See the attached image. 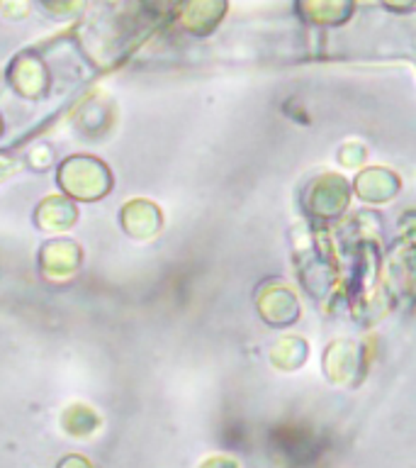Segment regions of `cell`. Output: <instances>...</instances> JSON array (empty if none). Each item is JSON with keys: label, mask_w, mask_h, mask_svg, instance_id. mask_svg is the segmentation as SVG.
I'll list each match as a JSON object with an SVG mask.
<instances>
[{"label": "cell", "mask_w": 416, "mask_h": 468, "mask_svg": "<svg viewBox=\"0 0 416 468\" xmlns=\"http://www.w3.org/2000/svg\"><path fill=\"white\" fill-rule=\"evenodd\" d=\"M58 186L64 188L66 196L78 200H100L112 188V174L102 161L78 154L61 164Z\"/></svg>", "instance_id": "6da1fadb"}, {"label": "cell", "mask_w": 416, "mask_h": 468, "mask_svg": "<svg viewBox=\"0 0 416 468\" xmlns=\"http://www.w3.org/2000/svg\"><path fill=\"white\" fill-rule=\"evenodd\" d=\"M346 205H348V183L343 181L341 176L324 174L309 186L305 207L312 218H338L346 210Z\"/></svg>", "instance_id": "7a4b0ae2"}, {"label": "cell", "mask_w": 416, "mask_h": 468, "mask_svg": "<svg viewBox=\"0 0 416 468\" xmlns=\"http://www.w3.org/2000/svg\"><path fill=\"white\" fill-rule=\"evenodd\" d=\"M327 376L336 386L353 388L358 380H363V366H360V349L353 342H334L327 349Z\"/></svg>", "instance_id": "3957f363"}, {"label": "cell", "mask_w": 416, "mask_h": 468, "mask_svg": "<svg viewBox=\"0 0 416 468\" xmlns=\"http://www.w3.org/2000/svg\"><path fill=\"white\" fill-rule=\"evenodd\" d=\"M39 266L47 278H71L80 266V247L71 239H51L39 251Z\"/></svg>", "instance_id": "277c9868"}, {"label": "cell", "mask_w": 416, "mask_h": 468, "mask_svg": "<svg viewBox=\"0 0 416 468\" xmlns=\"http://www.w3.org/2000/svg\"><path fill=\"white\" fill-rule=\"evenodd\" d=\"M122 227L134 239H151L161 229V210L146 200H131L122 207Z\"/></svg>", "instance_id": "5b68a950"}, {"label": "cell", "mask_w": 416, "mask_h": 468, "mask_svg": "<svg viewBox=\"0 0 416 468\" xmlns=\"http://www.w3.org/2000/svg\"><path fill=\"white\" fill-rule=\"evenodd\" d=\"M258 310H261L263 320L268 322V324H276V327L292 324L299 314L297 298H295L292 291H287V288H270V291H263V295L258 298Z\"/></svg>", "instance_id": "8992f818"}, {"label": "cell", "mask_w": 416, "mask_h": 468, "mask_svg": "<svg viewBox=\"0 0 416 468\" xmlns=\"http://www.w3.org/2000/svg\"><path fill=\"white\" fill-rule=\"evenodd\" d=\"M400 178L387 168H368L356 178V193L368 203H387L400 190Z\"/></svg>", "instance_id": "52a82bcc"}, {"label": "cell", "mask_w": 416, "mask_h": 468, "mask_svg": "<svg viewBox=\"0 0 416 468\" xmlns=\"http://www.w3.org/2000/svg\"><path fill=\"white\" fill-rule=\"evenodd\" d=\"M36 225L51 234L66 232L73 222L78 219V210L68 197H47L39 207H36Z\"/></svg>", "instance_id": "ba28073f"}, {"label": "cell", "mask_w": 416, "mask_h": 468, "mask_svg": "<svg viewBox=\"0 0 416 468\" xmlns=\"http://www.w3.org/2000/svg\"><path fill=\"white\" fill-rule=\"evenodd\" d=\"M307 351H309L307 349V342H302L297 336H285V339L276 342L270 358H273V364H276L277 368H283V371H295V368H299V366L307 361Z\"/></svg>", "instance_id": "9c48e42d"}, {"label": "cell", "mask_w": 416, "mask_h": 468, "mask_svg": "<svg viewBox=\"0 0 416 468\" xmlns=\"http://www.w3.org/2000/svg\"><path fill=\"white\" fill-rule=\"evenodd\" d=\"M61 422H64V430L71 437H88V434H93L98 430L100 417L95 415L90 408H86V405H71V408H66Z\"/></svg>", "instance_id": "30bf717a"}, {"label": "cell", "mask_w": 416, "mask_h": 468, "mask_svg": "<svg viewBox=\"0 0 416 468\" xmlns=\"http://www.w3.org/2000/svg\"><path fill=\"white\" fill-rule=\"evenodd\" d=\"M57 468H95L86 456H78V453H71V456H66V459L58 461Z\"/></svg>", "instance_id": "8fae6325"}, {"label": "cell", "mask_w": 416, "mask_h": 468, "mask_svg": "<svg viewBox=\"0 0 416 468\" xmlns=\"http://www.w3.org/2000/svg\"><path fill=\"white\" fill-rule=\"evenodd\" d=\"M200 468H239V463L232 456H210Z\"/></svg>", "instance_id": "7c38bea8"}, {"label": "cell", "mask_w": 416, "mask_h": 468, "mask_svg": "<svg viewBox=\"0 0 416 468\" xmlns=\"http://www.w3.org/2000/svg\"><path fill=\"white\" fill-rule=\"evenodd\" d=\"M0 132H3V122H0Z\"/></svg>", "instance_id": "4fadbf2b"}]
</instances>
